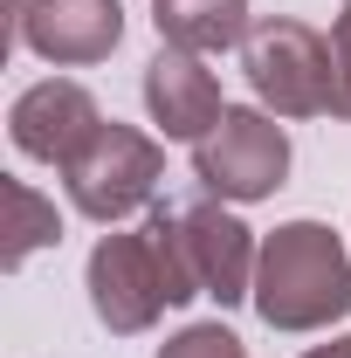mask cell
<instances>
[{
	"instance_id": "1",
	"label": "cell",
	"mask_w": 351,
	"mask_h": 358,
	"mask_svg": "<svg viewBox=\"0 0 351 358\" xmlns=\"http://www.w3.org/2000/svg\"><path fill=\"white\" fill-rule=\"evenodd\" d=\"M255 310L268 331H324L351 310V255L324 221H289L262 241Z\"/></svg>"
},
{
	"instance_id": "2",
	"label": "cell",
	"mask_w": 351,
	"mask_h": 358,
	"mask_svg": "<svg viewBox=\"0 0 351 358\" xmlns=\"http://www.w3.org/2000/svg\"><path fill=\"white\" fill-rule=\"evenodd\" d=\"M193 275L179 268V255L152 234V221L131 234H103L89 248V310L103 317L117 338L152 331L173 303H193Z\"/></svg>"
},
{
	"instance_id": "3",
	"label": "cell",
	"mask_w": 351,
	"mask_h": 358,
	"mask_svg": "<svg viewBox=\"0 0 351 358\" xmlns=\"http://www.w3.org/2000/svg\"><path fill=\"white\" fill-rule=\"evenodd\" d=\"M241 69L275 117H338V55L303 21H255L241 42Z\"/></svg>"
},
{
	"instance_id": "4",
	"label": "cell",
	"mask_w": 351,
	"mask_h": 358,
	"mask_svg": "<svg viewBox=\"0 0 351 358\" xmlns=\"http://www.w3.org/2000/svg\"><path fill=\"white\" fill-rule=\"evenodd\" d=\"M152 234L179 255V268L193 275L200 296H214V303L255 296L262 248L248 241V227L234 221L227 207H214V200H166V207H152Z\"/></svg>"
},
{
	"instance_id": "5",
	"label": "cell",
	"mask_w": 351,
	"mask_h": 358,
	"mask_svg": "<svg viewBox=\"0 0 351 358\" xmlns=\"http://www.w3.org/2000/svg\"><path fill=\"white\" fill-rule=\"evenodd\" d=\"M62 179H69L76 214H89V221H124V214H138V207L159 193L166 152H159L145 131H131V124L110 117V124H96L89 145L62 166Z\"/></svg>"
},
{
	"instance_id": "6",
	"label": "cell",
	"mask_w": 351,
	"mask_h": 358,
	"mask_svg": "<svg viewBox=\"0 0 351 358\" xmlns=\"http://www.w3.org/2000/svg\"><path fill=\"white\" fill-rule=\"evenodd\" d=\"M193 173L214 200H268L289 173V138L268 110H234L193 145Z\"/></svg>"
},
{
	"instance_id": "7",
	"label": "cell",
	"mask_w": 351,
	"mask_h": 358,
	"mask_svg": "<svg viewBox=\"0 0 351 358\" xmlns=\"http://www.w3.org/2000/svg\"><path fill=\"white\" fill-rule=\"evenodd\" d=\"M14 42H28L55 69H83L124 42V7L117 0H21Z\"/></svg>"
},
{
	"instance_id": "8",
	"label": "cell",
	"mask_w": 351,
	"mask_h": 358,
	"mask_svg": "<svg viewBox=\"0 0 351 358\" xmlns=\"http://www.w3.org/2000/svg\"><path fill=\"white\" fill-rule=\"evenodd\" d=\"M145 110H152V124H159L166 138H193V145H200V138L227 117L207 55L159 42V55L145 62Z\"/></svg>"
},
{
	"instance_id": "9",
	"label": "cell",
	"mask_w": 351,
	"mask_h": 358,
	"mask_svg": "<svg viewBox=\"0 0 351 358\" xmlns=\"http://www.w3.org/2000/svg\"><path fill=\"white\" fill-rule=\"evenodd\" d=\"M96 124H103V117H96V96H89L83 83H69V76H48V83L21 90V96H14V117H7L14 145H21L28 159H48V166H69L89 145Z\"/></svg>"
},
{
	"instance_id": "10",
	"label": "cell",
	"mask_w": 351,
	"mask_h": 358,
	"mask_svg": "<svg viewBox=\"0 0 351 358\" xmlns=\"http://www.w3.org/2000/svg\"><path fill=\"white\" fill-rule=\"evenodd\" d=\"M152 21H159V42L193 48V55L248 42V0H152Z\"/></svg>"
},
{
	"instance_id": "11",
	"label": "cell",
	"mask_w": 351,
	"mask_h": 358,
	"mask_svg": "<svg viewBox=\"0 0 351 358\" xmlns=\"http://www.w3.org/2000/svg\"><path fill=\"white\" fill-rule=\"evenodd\" d=\"M0 200H7V248H0V262L21 268L35 248H48L55 234H62V221H55V207H48L35 186H21V179H7L0 186Z\"/></svg>"
},
{
	"instance_id": "12",
	"label": "cell",
	"mask_w": 351,
	"mask_h": 358,
	"mask_svg": "<svg viewBox=\"0 0 351 358\" xmlns=\"http://www.w3.org/2000/svg\"><path fill=\"white\" fill-rule=\"evenodd\" d=\"M159 358H248V352L227 324H186L173 345H159Z\"/></svg>"
},
{
	"instance_id": "13",
	"label": "cell",
	"mask_w": 351,
	"mask_h": 358,
	"mask_svg": "<svg viewBox=\"0 0 351 358\" xmlns=\"http://www.w3.org/2000/svg\"><path fill=\"white\" fill-rule=\"evenodd\" d=\"M331 55H338V117H351V0L331 28Z\"/></svg>"
},
{
	"instance_id": "14",
	"label": "cell",
	"mask_w": 351,
	"mask_h": 358,
	"mask_svg": "<svg viewBox=\"0 0 351 358\" xmlns=\"http://www.w3.org/2000/svg\"><path fill=\"white\" fill-rule=\"evenodd\" d=\"M303 358H351V338H331V345H317V352H303Z\"/></svg>"
}]
</instances>
